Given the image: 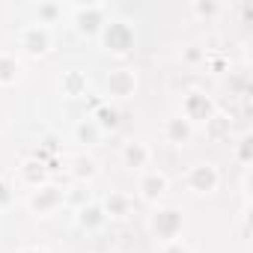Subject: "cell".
<instances>
[{
  "instance_id": "cell-1",
  "label": "cell",
  "mask_w": 253,
  "mask_h": 253,
  "mask_svg": "<svg viewBox=\"0 0 253 253\" xmlns=\"http://www.w3.org/2000/svg\"><path fill=\"white\" fill-rule=\"evenodd\" d=\"M98 39H101V48L107 54H113V57H128L134 51L137 33H134V27L125 21V18H107V24L101 27Z\"/></svg>"
},
{
  "instance_id": "cell-2",
  "label": "cell",
  "mask_w": 253,
  "mask_h": 253,
  "mask_svg": "<svg viewBox=\"0 0 253 253\" xmlns=\"http://www.w3.org/2000/svg\"><path fill=\"white\" fill-rule=\"evenodd\" d=\"M149 229H152V235H155L161 244L179 241V235H182V229H185V214H182V209H176V206H158V209L149 214Z\"/></svg>"
},
{
  "instance_id": "cell-3",
  "label": "cell",
  "mask_w": 253,
  "mask_h": 253,
  "mask_svg": "<svg viewBox=\"0 0 253 253\" xmlns=\"http://www.w3.org/2000/svg\"><path fill=\"white\" fill-rule=\"evenodd\" d=\"M72 24L84 39H98L101 27L107 24V6L104 3H78V6H72Z\"/></svg>"
},
{
  "instance_id": "cell-4",
  "label": "cell",
  "mask_w": 253,
  "mask_h": 253,
  "mask_svg": "<svg viewBox=\"0 0 253 253\" xmlns=\"http://www.w3.org/2000/svg\"><path fill=\"white\" fill-rule=\"evenodd\" d=\"M214 113H217V104H214V98L206 95L203 89H188V92L182 95V113H179V116H185L191 125H206Z\"/></svg>"
},
{
  "instance_id": "cell-5",
  "label": "cell",
  "mask_w": 253,
  "mask_h": 253,
  "mask_svg": "<svg viewBox=\"0 0 253 253\" xmlns=\"http://www.w3.org/2000/svg\"><path fill=\"white\" fill-rule=\"evenodd\" d=\"M63 206H66V191H63L60 185H54V182H45L42 188H33L30 197H27V209H30L33 214H39V217L54 214V211L63 209Z\"/></svg>"
},
{
  "instance_id": "cell-6",
  "label": "cell",
  "mask_w": 253,
  "mask_h": 253,
  "mask_svg": "<svg viewBox=\"0 0 253 253\" xmlns=\"http://www.w3.org/2000/svg\"><path fill=\"white\" fill-rule=\"evenodd\" d=\"M18 45H21V51H24L27 57L39 60V57H45V54L54 48V36H51V30L42 27V24H27V27L18 30Z\"/></svg>"
},
{
  "instance_id": "cell-7",
  "label": "cell",
  "mask_w": 253,
  "mask_h": 253,
  "mask_svg": "<svg viewBox=\"0 0 253 253\" xmlns=\"http://www.w3.org/2000/svg\"><path fill=\"white\" fill-rule=\"evenodd\" d=\"M185 185H188L191 194H197V197H209V194H214L217 185H220V170H217L211 161L194 164V167L188 170V176H185Z\"/></svg>"
},
{
  "instance_id": "cell-8",
  "label": "cell",
  "mask_w": 253,
  "mask_h": 253,
  "mask_svg": "<svg viewBox=\"0 0 253 253\" xmlns=\"http://www.w3.org/2000/svg\"><path fill=\"white\" fill-rule=\"evenodd\" d=\"M137 86H140L137 72L134 69H125V66L107 72V78H104V95L107 98H131L137 92Z\"/></svg>"
},
{
  "instance_id": "cell-9",
  "label": "cell",
  "mask_w": 253,
  "mask_h": 253,
  "mask_svg": "<svg viewBox=\"0 0 253 253\" xmlns=\"http://www.w3.org/2000/svg\"><path fill=\"white\" fill-rule=\"evenodd\" d=\"M137 191H140V200H146V203H158V200L170 191V179H167L161 170H149V173L140 176Z\"/></svg>"
},
{
  "instance_id": "cell-10",
  "label": "cell",
  "mask_w": 253,
  "mask_h": 253,
  "mask_svg": "<svg viewBox=\"0 0 253 253\" xmlns=\"http://www.w3.org/2000/svg\"><path fill=\"white\" fill-rule=\"evenodd\" d=\"M119 158H122V167H125V170H143V167H149V161H152V149H149L143 140H128V143L122 146Z\"/></svg>"
},
{
  "instance_id": "cell-11",
  "label": "cell",
  "mask_w": 253,
  "mask_h": 253,
  "mask_svg": "<svg viewBox=\"0 0 253 253\" xmlns=\"http://www.w3.org/2000/svg\"><path fill=\"white\" fill-rule=\"evenodd\" d=\"M89 89V75L84 69H66L60 78V92L66 98H84Z\"/></svg>"
},
{
  "instance_id": "cell-12",
  "label": "cell",
  "mask_w": 253,
  "mask_h": 253,
  "mask_svg": "<svg viewBox=\"0 0 253 253\" xmlns=\"http://www.w3.org/2000/svg\"><path fill=\"white\" fill-rule=\"evenodd\" d=\"M191 137H194V125L185 116L176 113V116H170L164 122V140L170 146H185V143H191Z\"/></svg>"
},
{
  "instance_id": "cell-13",
  "label": "cell",
  "mask_w": 253,
  "mask_h": 253,
  "mask_svg": "<svg viewBox=\"0 0 253 253\" xmlns=\"http://www.w3.org/2000/svg\"><path fill=\"white\" fill-rule=\"evenodd\" d=\"M78 214H75V223L84 229V232H98L104 223H107V214H104V209H101V203H86V206H81V209H75Z\"/></svg>"
},
{
  "instance_id": "cell-14",
  "label": "cell",
  "mask_w": 253,
  "mask_h": 253,
  "mask_svg": "<svg viewBox=\"0 0 253 253\" xmlns=\"http://www.w3.org/2000/svg\"><path fill=\"white\" fill-rule=\"evenodd\" d=\"M18 173H21V179L30 185V188H42L45 182H51V173H48V167L39 161V158H24L21 164H18Z\"/></svg>"
},
{
  "instance_id": "cell-15",
  "label": "cell",
  "mask_w": 253,
  "mask_h": 253,
  "mask_svg": "<svg viewBox=\"0 0 253 253\" xmlns=\"http://www.w3.org/2000/svg\"><path fill=\"white\" fill-rule=\"evenodd\" d=\"M69 173H72V179H75V182H81V185H89V182L98 176V161H95L92 155L81 152V155H75V158H72V167H69Z\"/></svg>"
},
{
  "instance_id": "cell-16",
  "label": "cell",
  "mask_w": 253,
  "mask_h": 253,
  "mask_svg": "<svg viewBox=\"0 0 253 253\" xmlns=\"http://www.w3.org/2000/svg\"><path fill=\"white\" fill-rule=\"evenodd\" d=\"M72 134H75V140H78V143H84L86 149L98 146V143H101V137H104V131L92 122V116L78 119V122H75V128H72Z\"/></svg>"
},
{
  "instance_id": "cell-17",
  "label": "cell",
  "mask_w": 253,
  "mask_h": 253,
  "mask_svg": "<svg viewBox=\"0 0 253 253\" xmlns=\"http://www.w3.org/2000/svg\"><path fill=\"white\" fill-rule=\"evenodd\" d=\"M107 220H122V217H128L131 214V197L128 194H119V191H110L101 203Z\"/></svg>"
},
{
  "instance_id": "cell-18",
  "label": "cell",
  "mask_w": 253,
  "mask_h": 253,
  "mask_svg": "<svg viewBox=\"0 0 253 253\" xmlns=\"http://www.w3.org/2000/svg\"><path fill=\"white\" fill-rule=\"evenodd\" d=\"M89 116H92V122L98 125L104 134H110V131L119 128V110H116L110 101H95V107H92Z\"/></svg>"
},
{
  "instance_id": "cell-19",
  "label": "cell",
  "mask_w": 253,
  "mask_h": 253,
  "mask_svg": "<svg viewBox=\"0 0 253 253\" xmlns=\"http://www.w3.org/2000/svg\"><path fill=\"white\" fill-rule=\"evenodd\" d=\"M21 75V63L15 60V54L0 51V86H12Z\"/></svg>"
},
{
  "instance_id": "cell-20",
  "label": "cell",
  "mask_w": 253,
  "mask_h": 253,
  "mask_svg": "<svg viewBox=\"0 0 253 253\" xmlns=\"http://www.w3.org/2000/svg\"><path fill=\"white\" fill-rule=\"evenodd\" d=\"M33 15H36V24H42V27H48V30H51V24H57V21H60L63 6H60V3H54V0H45V3H36V6H33Z\"/></svg>"
},
{
  "instance_id": "cell-21",
  "label": "cell",
  "mask_w": 253,
  "mask_h": 253,
  "mask_svg": "<svg viewBox=\"0 0 253 253\" xmlns=\"http://www.w3.org/2000/svg\"><path fill=\"white\" fill-rule=\"evenodd\" d=\"M220 9H223L220 0H194V3H191V15H197V18H203V21L217 18Z\"/></svg>"
},
{
  "instance_id": "cell-22",
  "label": "cell",
  "mask_w": 253,
  "mask_h": 253,
  "mask_svg": "<svg viewBox=\"0 0 253 253\" xmlns=\"http://www.w3.org/2000/svg\"><path fill=\"white\" fill-rule=\"evenodd\" d=\"M206 134L211 137V140H223V137H229V116H223V113H214L206 125Z\"/></svg>"
},
{
  "instance_id": "cell-23",
  "label": "cell",
  "mask_w": 253,
  "mask_h": 253,
  "mask_svg": "<svg viewBox=\"0 0 253 253\" xmlns=\"http://www.w3.org/2000/svg\"><path fill=\"white\" fill-rule=\"evenodd\" d=\"M86 203H92L89 200V185H75L72 191H66V206H75V209H81V206H86Z\"/></svg>"
},
{
  "instance_id": "cell-24",
  "label": "cell",
  "mask_w": 253,
  "mask_h": 253,
  "mask_svg": "<svg viewBox=\"0 0 253 253\" xmlns=\"http://www.w3.org/2000/svg\"><path fill=\"white\" fill-rule=\"evenodd\" d=\"M235 158H238V164H250L253 161V134H244L235 143Z\"/></svg>"
},
{
  "instance_id": "cell-25",
  "label": "cell",
  "mask_w": 253,
  "mask_h": 253,
  "mask_svg": "<svg viewBox=\"0 0 253 253\" xmlns=\"http://www.w3.org/2000/svg\"><path fill=\"white\" fill-rule=\"evenodd\" d=\"M12 203H15V188H12V182H9V179L0 176V211L9 209Z\"/></svg>"
},
{
  "instance_id": "cell-26",
  "label": "cell",
  "mask_w": 253,
  "mask_h": 253,
  "mask_svg": "<svg viewBox=\"0 0 253 253\" xmlns=\"http://www.w3.org/2000/svg\"><path fill=\"white\" fill-rule=\"evenodd\" d=\"M182 60H185L188 66H197V63H203V60H206V54H203L200 48H194V45H188V48L182 51Z\"/></svg>"
},
{
  "instance_id": "cell-27",
  "label": "cell",
  "mask_w": 253,
  "mask_h": 253,
  "mask_svg": "<svg viewBox=\"0 0 253 253\" xmlns=\"http://www.w3.org/2000/svg\"><path fill=\"white\" fill-rule=\"evenodd\" d=\"M161 253H191V247L182 244V241H167V244L161 247Z\"/></svg>"
},
{
  "instance_id": "cell-28",
  "label": "cell",
  "mask_w": 253,
  "mask_h": 253,
  "mask_svg": "<svg viewBox=\"0 0 253 253\" xmlns=\"http://www.w3.org/2000/svg\"><path fill=\"white\" fill-rule=\"evenodd\" d=\"M229 86L238 89V92H247V78H244V75H232V78H229Z\"/></svg>"
},
{
  "instance_id": "cell-29",
  "label": "cell",
  "mask_w": 253,
  "mask_h": 253,
  "mask_svg": "<svg viewBox=\"0 0 253 253\" xmlns=\"http://www.w3.org/2000/svg\"><path fill=\"white\" fill-rule=\"evenodd\" d=\"M18 253H45V250H42V247H21Z\"/></svg>"
},
{
  "instance_id": "cell-30",
  "label": "cell",
  "mask_w": 253,
  "mask_h": 253,
  "mask_svg": "<svg viewBox=\"0 0 253 253\" xmlns=\"http://www.w3.org/2000/svg\"><path fill=\"white\" fill-rule=\"evenodd\" d=\"M0 119H3V116H0Z\"/></svg>"
}]
</instances>
